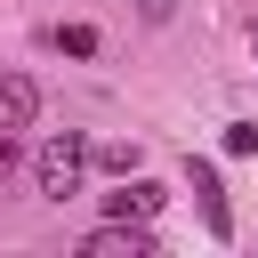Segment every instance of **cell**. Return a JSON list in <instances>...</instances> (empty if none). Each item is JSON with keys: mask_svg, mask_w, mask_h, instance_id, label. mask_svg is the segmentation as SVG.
<instances>
[{"mask_svg": "<svg viewBox=\"0 0 258 258\" xmlns=\"http://www.w3.org/2000/svg\"><path fill=\"white\" fill-rule=\"evenodd\" d=\"M89 161H97V153L64 129V137H48V145L32 153V185H40L48 202H73V194H81V177H89Z\"/></svg>", "mask_w": 258, "mask_h": 258, "instance_id": "cell-1", "label": "cell"}, {"mask_svg": "<svg viewBox=\"0 0 258 258\" xmlns=\"http://www.w3.org/2000/svg\"><path fill=\"white\" fill-rule=\"evenodd\" d=\"M81 258H153V226L145 218H105L97 234H81Z\"/></svg>", "mask_w": 258, "mask_h": 258, "instance_id": "cell-2", "label": "cell"}, {"mask_svg": "<svg viewBox=\"0 0 258 258\" xmlns=\"http://www.w3.org/2000/svg\"><path fill=\"white\" fill-rule=\"evenodd\" d=\"M185 177H194V202H202V226H210V242H234V210H226V185H218V169H210L202 153H185Z\"/></svg>", "mask_w": 258, "mask_h": 258, "instance_id": "cell-3", "label": "cell"}, {"mask_svg": "<svg viewBox=\"0 0 258 258\" xmlns=\"http://www.w3.org/2000/svg\"><path fill=\"white\" fill-rule=\"evenodd\" d=\"M161 210H169V185H153V177H137V169L121 177V194H105V218H145V226H153Z\"/></svg>", "mask_w": 258, "mask_h": 258, "instance_id": "cell-4", "label": "cell"}, {"mask_svg": "<svg viewBox=\"0 0 258 258\" xmlns=\"http://www.w3.org/2000/svg\"><path fill=\"white\" fill-rule=\"evenodd\" d=\"M32 121H40V81L0 73V129H32Z\"/></svg>", "mask_w": 258, "mask_h": 258, "instance_id": "cell-5", "label": "cell"}, {"mask_svg": "<svg viewBox=\"0 0 258 258\" xmlns=\"http://www.w3.org/2000/svg\"><path fill=\"white\" fill-rule=\"evenodd\" d=\"M48 48H56V56H97V48H105V32H97V24H56V32H48Z\"/></svg>", "mask_w": 258, "mask_h": 258, "instance_id": "cell-6", "label": "cell"}, {"mask_svg": "<svg viewBox=\"0 0 258 258\" xmlns=\"http://www.w3.org/2000/svg\"><path fill=\"white\" fill-rule=\"evenodd\" d=\"M89 153H97V169H113V177H129V169H137V161H145V153H137V145H89Z\"/></svg>", "mask_w": 258, "mask_h": 258, "instance_id": "cell-7", "label": "cell"}, {"mask_svg": "<svg viewBox=\"0 0 258 258\" xmlns=\"http://www.w3.org/2000/svg\"><path fill=\"white\" fill-rule=\"evenodd\" d=\"M226 153L250 161V153H258V121H226Z\"/></svg>", "mask_w": 258, "mask_h": 258, "instance_id": "cell-8", "label": "cell"}, {"mask_svg": "<svg viewBox=\"0 0 258 258\" xmlns=\"http://www.w3.org/2000/svg\"><path fill=\"white\" fill-rule=\"evenodd\" d=\"M24 153H16V129H0V185H8V169H16Z\"/></svg>", "mask_w": 258, "mask_h": 258, "instance_id": "cell-9", "label": "cell"}, {"mask_svg": "<svg viewBox=\"0 0 258 258\" xmlns=\"http://www.w3.org/2000/svg\"><path fill=\"white\" fill-rule=\"evenodd\" d=\"M250 56H258V16H250Z\"/></svg>", "mask_w": 258, "mask_h": 258, "instance_id": "cell-10", "label": "cell"}]
</instances>
